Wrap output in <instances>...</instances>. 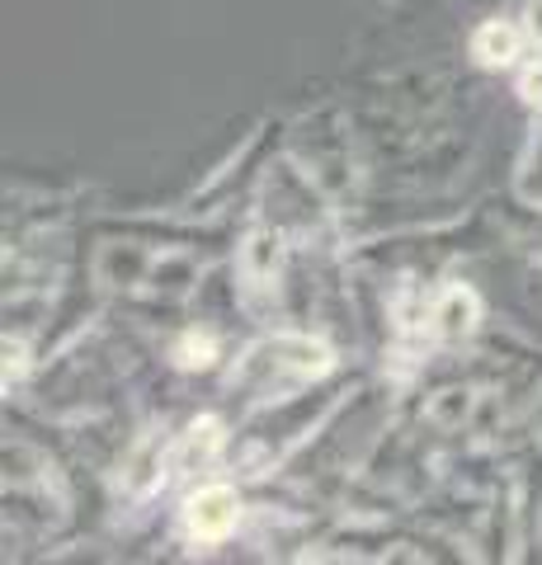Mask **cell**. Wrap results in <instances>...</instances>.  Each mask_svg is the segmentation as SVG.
<instances>
[{"label":"cell","mask_w":542,"mask_h":565,"mask_svg":"<svg viewBox=\"0 0 542 565\" xmlns=\"http://www.w3.org/2000/svg\"><path fill=\"white\" fill-rule=\"evenodd\" d=\"M232 523H236V494L232 490H203L189 500V533L194 537H226L232 533Z\"/></svg>","instance_id":"6da1fadb"},{"label":"cell","mask_w":542,"mask_h":565,"mask_svg":"<svg viewBox=\"0 0 542 565\" xmlns=\"http://www.w3.org/2000/svg\"><path fill=\"white\" fill-rule=\"evenodd\" d=\"M481 52H486V62H504L514 52V39L504 29H486L481 33Z\"/></svg>","instance_id":"7a4b0ae2"}]
</instances>
